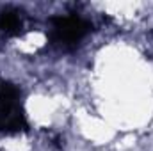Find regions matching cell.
I'll return each instance as SVG.
<instances>
[{
	"mask_svg": "<svg viewBox=\"0 0 153 151\" xmlns=\"http://www.w3.org/2000/svg\"><path fill=\"white\" fill-rule=\"evenodd\" d=\"M89 32V23L78 16H57L50 20L48 38L55 46L75 48Z\"/></svg>",
	"mask_w": 153,
	"mask_h": 151,
	"instance_id": "obj_2",
	"label": "cell"
},
{
	"mask_svg": "<svg viewBox=\"0 0 153 151\" xmlns=\"http://www.w3.org/2000/svg\"><path fill=\"white\" fill-rule=\"evenodd\" d=\"M27 130V121L20 103V89L11 82H0V132L16 133Z\"/></svg>",
	"mask_w": 153,
	"mask_h": 151,
	"instance_id": "obj_1",
	"label": "cell"
},
{
	"mask_svg": "<svg viewBox=\"0 0 153 151\" xmlns=\"http://www.w3.org/2000/svg\"><path fill=\"white\" fill-rule=\"evenodd\" d=\"M22 27H23V18H22L20 11H5L0 14V30L2 32L14 36V34H20Z\"/></svg>",
	"mask_w": 153,
	"mask_h": 151,
	"instance_id": "obj_3",
	"label": "cell"
}]
</instances>
